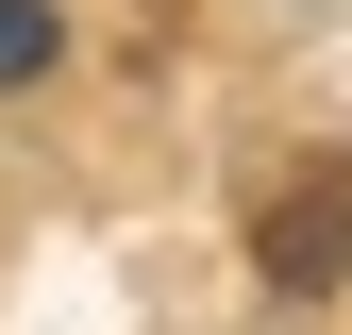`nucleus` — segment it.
Returning <instances> with one entry per match:
<instances>
[{"mask_svg": "<svg viewBox=\"0 0 352 335\" xmlns=\"http://www.w3.org/2000/svg\"><path fill=\"white\" fill-rule=\"evenodd\" d=\"M252 251H269V285H336V268H352V185H336V168H302V185L269 201V235H252Z\"/></svg>", "mask_w": 352, "mask_h": 335, "instance_id": "1", "label": "nucleus"}, {"mask_svg": "<svg viewBox=\"0 0 352 335\" xmlns=\"http://www.w3.org/2000/svg\"><path fill=\"white\" fill-rule=\"evenodd\" d=\"M51 51H67L51 0H0V84H51Z\"/></svg>", "mask_w": 352, "mask_h": 335, "instance_id": "2", "label": "nucleus"}]
</instances>
